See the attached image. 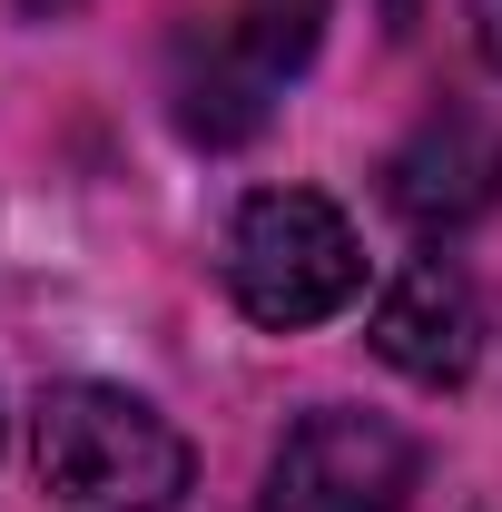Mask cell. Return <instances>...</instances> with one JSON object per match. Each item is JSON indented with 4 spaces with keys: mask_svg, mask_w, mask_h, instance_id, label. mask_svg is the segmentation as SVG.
Instances as JSON below:
<instances>
[{
    "mask_svg": "<svg viewBox=\"0 0 502 512\" xmlns=\"http://www.w3.org/2000/svg\"><path fill=\"white\" fill-rule=\"evenodd\" d=\"M384 20H394V30H404V20H414V0H384Z\"/></svg>",
    "mask_w": 502,
    "mask_h": 512,
    "instance_id": "ba28073f",
    "label": "cell"
},
{
    "mask_svg": "<svg viewBox=\"0 0 502 512\" xmlns=\"http://www.w3.org/2000/svg\"><path fill=\"white\" fill-rule=\"evenodd\" d=\"M473 276L453 256H404V276L375 296V355L414 384H463L473 375Z\"/></svg>",
    "mask_w": 502,
    "mask_h": 512,
    "instance_id": "8992f818",
    "label": "cell"
},
{
    "mask_svg": "<svg viewBox=\"0 0 502 512\" xmlns=\"http://www.w3.org/2000/svg\"><path fill=\"white\" fill-rule=\"evenodd\" d=\"M414 473H424L414 434H394L384 414H355V404H315L276 444L256 512H404Z\"/></svg>",
    "mask_w": 502,
    "mask_h": 512,
    "instance_id": "277c9868",
    "label": "cell"
},
{
    "mask_svg": "<svg viewBox=\"0 0 502 512\" xmlns=\"http://www.w3.org/2000/svg\"><path fill=\"white\" fill-rule=\"evenodd\" d=\"M473 40H483V69L502 79V0H473Z\"/></svg>",
    "mask_w": 502,
    "mask_h": 512,
    "instance_id": "52a82bcc",
    "label": "cell"
},
{
    "mask_svg": "<svg viewBox=\"0 0 502 512\" xmlns=\"http://www.w3.org/2000/svg\"><path fill=\"white\" fill-rule=\"evenodd\" d=\"M30 463L60 512H178L197 483L188 434L128 384H50L30 414Z\"/></svg>",
    "mask_w": 502,
    "mask_h": 512,
    "instance_id": "6da1fadb",
    "label": "cell"
},
{
    "mask_svg": "<svg viewBox=\"0 0 502 512\" xmlns=\"http://www.w3.org/2000/svg\"><path fill=\"white\" fill-rule=\"evenodd\" d=\"M325 0H227L178 30L168 50V109L197 148H237L266 128V109L286 99V79L315 60Z\"/></svg>",
    "mask_w": 502,
    "mask_h": 512,
    "instance_id": "7a4b0ae2",
    "label": "cell"
},
{
    "mask_svg": "<svg viewBox=\"0 0 502 512\" xmlns=\"http://www.w3.org/2000/svg\"><path fill=\"white\" fill-rule=\"evenodd\" d=\"M384 197L424 227V237H453V227H473L483 207L502 197V128L483 109H434V119L414 128L404 148H394V168H384Z\"/></svg>",
    "mask_w": 502,
    "mask_h": 512,
    "instance_id": "5b68a950",
    "label": "cell"
},
{
    "mask_svg": "<svg viewBox=\"0 0 502 512\" xmlns=\"http://www.w3.org/2000/svg\"><path fill=\"white\" fill-rule=\"evenodd\" d=\"M217 276H227V296H237L256 325L296 335V325H325L365 286V256H355V227L315 188H256L247 207L227 217Z\"/></svg>",
    "mask_w": 502,
    "mask_h": 512,
    "instance_id": "3957f363",
    "label": "cell"
}]
</instances>
